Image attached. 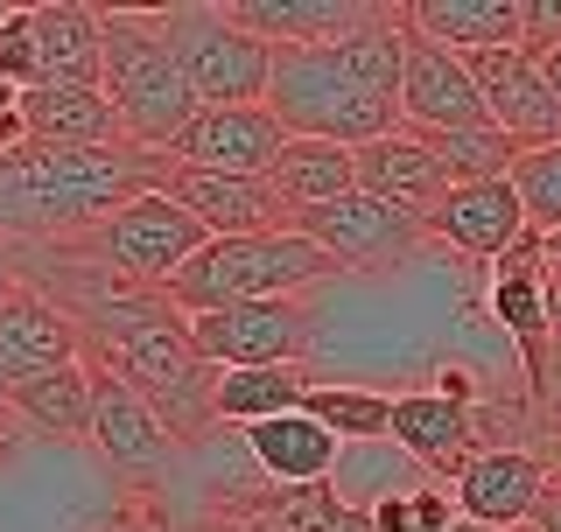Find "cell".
<instances>
[{"label":"cell","mask_w":561,"mask_h":532,"mask_svg":"<svg viewBox=\"0 0 561 532\" xmlns=\"http://www.w3.org/2000/svg\"><path fill=\"white\" fill-rule=\"evenodd\" d=\"M400 70H408V22L400 8L379 28L351 35L330 49H274L267 113L295 140H337V148H373L400 134Z\"/></svg>","instance_id":"6da1fadb"},{"label":"cell","mask_w":561,"mask_h":532,"mask_svg":"<svg viewBox=\"0 0 561 532\" xmlns=\"http://www.w3.org/2000/svg\"><path fill=\"white\" fill-rule=\"evenodd\" d=\"M162 154L140 148H22L0 154V245H70L162 189Z\"/></svg>","instance_id":"7a4b0ae2"},{"label":"cell","mask_w":561,"mask_h":532,"mask_svg":"<svg viewBox=\"0 0 561 532\" xmlns=\"http://www.w3.org/2000/svg\"><path fill=\"white\" fill-rule=\"evenodd\" d=\"M99 35H105V84L99 92L113 99L127 148L169 162V148L204 113L190 78H183V63H175V49L162 43L154 14H119V8H99Z\"/></svg>","instance_id":"3957f363"},{"label":"cell","mask_w":561,"mask_h":532,"mask_svg":"<svg viewBox=\"0 0 561 532\" xmlns=\"http://www.w3.org/2000/svg\"><path fill=\"white\" fill-rule=\"evenodd\" d=\"M344 266L302 232H267V239H210L183 274L169 280V301L183 315H218L239 301H288L316 288V280H337Z\"/></svg>","instance_id":"277c9868"},{"label":"cell","mask_w":561,"mask_h":532,"mask_svg":"<svg viewBox=\"0 0 561 532\" xmlns=\"http://www.w3.org/2000/svg\"><path fill=\"white\" fill-rule=\"evenodd\" d=\"M154 28L175 49V63H183L204 113H218V105H267L274 49L260 35H245L225 8H162Z\"/></svg>","instance_id":"5b68a950"},{"label":"cell","mask_w":561,"mask_h":532,"mask_svg":"<svg viewBox=\"0 0 561 532\" xmlns=\"http://www.w3.org/2000/svg\"><path fill=\"white\" fill-rule=\"evenodd\" d=\"M204 245H210L204 224L190 218L183 204H169L162 189H148V197H134L119 218H105L99 232L70 239V253L105 266L113 280H134V288H169Z\"/></svg>","instance_id":"8992f818"},{"label":"cell","mask_w":561,"mask_h":532,"mask_svg":"<svg viewBox=\"0 0 561 532\" xmlns=\"http://www.w3.org/2000/svg\"><path fill=\"white\" fill-rule=\"evenodd\" d=\"M288 232L316 239L344 274L351 266H400L428 245V224L408 218V210H393V204H379V197H365V189H351V197L323 204V210H295Z\"/></svg>","instance_id":"52a82bcc"},{"label":"cell","mask_w":561,"mask_h":532,"mask_svg":"<svg viewBox=\"0 0 561 532\" xmlns=\"http://www.w3.org/2000/svg\"><path fill=\"white\" fill-rule=\"evenodd\" d=\"M197 350L210 371H267V365H309V309L302 301H239L218 315H190Z\"/></svg>","instance_id":"ba28073f"},{"label":"cell","mask_w":561,"mask_h":532,"mask_svg":"<svg viewBox=\"0 0 561 532\" xmlns=\"http://www.w3.org/2000/svg\"><path fill=\"white\" fill-rule=\"evenodd\" d=\"M400 127L421 140H456V134H491L484 92L463 57L421 43L408 28V70H400Z\"/></svg>","instance_id":"9c48e42d"},{"label":"cell","mask_w":561,"mask_h":532,"mask_svg":"<svg viewBox=\"0 0 561 532\" xmlns=\"http://www.w3.org/2000/svg\"><path fill=\"white\" fill-rule=\"evenodd\" d=\"M491 323L505 329V344L519 350V393H534V379L554 358V309H548V253L540 239L513 245L499 266H491V288H484Z\"/></svg>","instance_id":"30bf717a"},{"label":"cell","mask_w":561,"mask_h":532,"mask_svg":"<svg viewBox=\"0 0 561 532\" xmlns=\"http://www.w3.org/2000/svg\"><path fill=\"white\" fill-rule=\"evenodd\" d=\"M162 197L183 204L210 239H267L288 232V204L267 175H218V169H162Z\"/></svg>","instance_id":"8fae6325"},{"label":"cell","mask_w":561,"mask_h":532,"mask_svg":"<svg viewBox=\"0 0 561 532\" xmlns=\"http://www.w3.org/2000/svg\"><path fill=\"white\" fill-rule=\"evenodd\" d=\"M84 371H92V449H99L119 476H134V484H154V476L175 463L169 428L148 414V400H140L113 365L84 358Z\"/></svg>","instance_id":"7c38bea8"},{"label":"cell","mask_w":561,"mask_h":532,"mask_svg":"<svg viewBox=\"0 0 561 532\" xmlns=\"http://www.w3.org/2000/svg\"><path fill=\"white\" fill-rule=\"evenodd\" d=\"M463 63H470V78H478V92H484L491 127L513 140L519 154L561 140V99L548 92V78H540V63L526 57V49H478V57H463Z\"/></svg>","instance_id":"4fadbf2b"},{"label":"cell","mask_w":561,"mask_h":532,"mask_svg":"<svg viewBox=\"0 0 561 532\" xmlns=\"http://www.w3.org/2000/svg\"><path fill=\"white\" fill-rule=\"evenodd\" d=\"M456 511H463L470 525H491V532H526L534 525L540 498H548V463H540L534 449H478L456 476Z\"/></svg>","instance_id":"5bb4252c"},{"label":"cell","mask_w":561,"mask_h":532,"mask_svg":"<svg viewBox=\"0 0 561 532\" xmlns=\"http://www.w3.org/2000/svg\"><path fill=\"white\" fill-rule=\"evenodd\" d=\"M526 210H519V189L513 175H491V183H456L428 218V245H449L463 259H484L499 266L513 245H526Z\"/></svg>","instance_id":"9a60e30c"},{"label":"cell","mask_w":561,"mask_h":532,"mask_svg":"<svg viewBox=\"0 0 561 532\" xmlns=\"http://www.w3.org/2000/svg\"><path fill=\"white\" fill-rule=\"evenodd\" d=\"M280 148H288V127L267 105H218V113L190 119V134L169 148V162L175 169H218V175H267Z\"/></svg>","instance_id":"2e32d148"},{"label":"cell","mask_w":561,"mask_h":532,"mask_svg":"<svg viewBox=\"0 0 561 532\" xmlns=\"http://www.w3.org/2000/svg\"><path fill=\"white\" fill-rule=\"evenodd\" d=\"M225 14L245 35H260L267 49H330V43L379 28L393 8L386 0H232Z\"/></svg>","instance_id":"e0dca14e"},{"label":"cell","mask_w":561,"mask_h":532,"mask_svg":"<svg viewBox=\"0 0 561 532\" xmlns=\"http://www.w3.org/2000/svg\"><path fill=\"white\" fill-rule=\"evenodd\" d=\"M358 189L428 224V218H435V204H443L449 189H456V175L443 169V154H435L428 140H414L408 127H400V134L373 140V148H358Z\"/></svg>","instance_id":"ac0fdd59"},{"label":"cell","mask_w":561,"mask_h":532,"mask_svg":"<svg viewBox=\"0 0 561 532\" xmlns=\"http://www.w3.org/2000/svg\"><path fill=\"white\" fill-rule=\"evenodd\" d=\"M78 358H84L78 329H70L43 294L22 288L8 309H0V406L22 393L28 379H43V371H64V365H78Z\"/></svg>","instance_id":"d6986e66"},{"label":"cell","mask_w":561,"mask_h":532,"mask_svg":"<svg viewBox=\"0 0 561 532\" xmlns=\"http://www.w3.org/2000/svg\"><path fill=\"white\" fill-rule=\"evenodd\" d=\"M393 449L408 455L414 470L428 476H463V463L484 449L478 441V420H470V406H456L443 393H400L393 400Z\"/></svg>","instance_id":"ffe728a7"},{"label":"cell","mask_w":561,"mask_h":532,"mask_svg":"<svg viewBox=\"0 0 561 532\" xmlns=\"http://www.w3.org/2000/svg\"><path fill=\"white\" fill-rule=\"evenodd\" d=\"M245 463L267 476L274 490H295V484H330L344 463V441L323 428L316 414H280V420H260V428H245Z\"/></svg>","instance_id":"44dd1931"},{"label":"cell","mask_w":561,"mask_h":532,"mask_svg":"<svg viewBox=\"0 0 561 532\" xmlns=\"http://www.w3.org/2000/svg\"><path fill=\"white\" fill-rule=\"evenodd\" d=\"M400 22H408L421 43L449 49V57L519 49V0H408Z\"/></svg>","instance_id":"7402d4cb"},{"label":"cell","mask_w":561,"mask_h":532,"mask_svg":"<svg viewBox=\"0 0 561 532\" xmlns=\"http://www.w3.org/2000/svg\"><path fill=\"white\" fill-rule=\"evenodd\" d=\"M22 134L43 140V148H127L113 99L78 92V84H35V92H22Z\"/></svg>","instance_id":"603a6c76"},{"label":"cell","mask_w":561,"mask_h":532,"mask_svg":"<svg viewBox=\"0 0 561 532\" xmlns=\"http://www.w3.org/2000/svg\"><path fill=\"white\" fill-rule=\"evenodd\" d=\"M35 14V57H43V84H78L99 92L105 84V35H99V8L84 0H49Z\"/></svg>","instance_id":"cb8c5ba5"},{"label":"cell","mask_w":561,"mask_h":532,"mask_svg":"<svg viewBox=\"0 0 561 532\" xmlns=\"http://www.w3.org/2000/svg\"><path fill=\"white\" fill-rule=\"evenodd\" d=\"M267 183H274V197L288 204V218L295 210H323V204H337V197L358 189V154L337 148V140H295L288 134V148L274 154Z\"/></svg>","instance_id":"d4e9b609"},{"label":"cell","mask_w":561,"mask_h":532,"mask_svg":"<svg viewBox=\"0 0 561 532\" xmlns=\"http://www.w3.org/2000/svg\"><path fill=\"white\" fill-rule=\"evenodd\" d=\"M8 414L22 420V428L49 435V441H92V371H84V358L28 379L22 393L8 400Z\"/></svg>","instance_id":"484cf974"},{"label":"cell","mask_w":561,"mask_h":532,"mask_svg":"<svg viewBox=\"0 0 561 532\" xmlns=\"http://www.w3.org/2000/svg\"><path fill=\"white\" fill-rule=\"evenodd\" d=\"M309 400V365H267V371H218V428H260Z\"/></svg>","instance_id":"4316f807"},{"label":"cell","mask_w":561,"mask_h":532,"mask_svg":"<svg viewBox=\"0 0 561 532\" xmlns=\"http://www.w3.org/2000/svg\"><path fill=\"white\" fill-rule=\"evenodd\" d=\"M302 414H316L344 449H373L393 435V393H365V385H309Z\"/></svg>","instance_id":"83f0119b"},{"label":"cell","mask_w":561,"mask_h":532,"mask_svg":"<svg viewBox=\"0 0 561 532\" xmlns=\"http://www.w3.org/2000/svg\"><path fill=\"white\" fill-rule=\"evenodd\" d=\"M245 519H267L274 532H337L351 519V498L337 490V476H330V484H295V490H274L267 484Z\"/></svg>","instance_id":"f1b7e54d"},{"label":"cell","mask_w":561,"mask_h":532,"mask_svg":"<svg viewBox=\"0 0 561 532\" xmlns=\"http://www.w3.org/2000/svg\"><path fill=\"white\" fill-rule=\"evenodd\" d=\"M513 189H519V210H526V232L554 239L561 232V140H554V148L519 154V162H513Z\"/></svg>","instance_id":"f546056e"},{"label":"cell","mask_w":561,"mask_h":532,"mask_svg":"<svg viewBox=\"0 0 561 532\" xmlns=\"http://www.w3.org/2000/svg\"><path fill=\"white\" fill-rule=\"evenodd\" d=\"M0 78H8L14 92H35V84H43V57H35V14H28V8L0 14Z\"/></svg>","instance_id":"4dcf8cb0"},{"label":"cell","mask_w":561,"mask_h":532,"mask_svg":"<svg viewBox=\"0 0 561 532\" xmlns=\"http://www.w3.org/2000/svg\"><path fill=\"white\" fill-rule=\"evenodd\" d=\"M526 400H534V455L548 463V455L561 449V358H548V371L534 379V393H526Z\"/></svg>","instance_id":"1f68e13d"},{"label":"cell","mask_w":561,"mask_h":532,"mask_svg":"<svg viewBox=\"0 0 561 532\" xmlns=\"http://www.w3.org/2000/svg\"><path fill=\"white\" fill-rule=\"evenodd\" d=\"M519 49L534 63L561 49V0H519Z\"/></svg>","instance_id":"d6a6232c"},{"label":"cell","mask_w":561,"mask_h":532,"mask_svg":"<svg viewBox=\"0 0 561 532\" xmlns=\"http://www.w3.org/2000/svg\"><path fill=\"white\" fill-rule=\"evenodd\" d=\"M408 505H414V532H449V525H463V511H456V490H443V484L408 490Z\"/></svg>","instance_id":"836d02e7"},{"label":"cell","mask_w":561,"mask_h":532,"mask_svg":"<svg viewBox=\"0 0 561 532\" xmlns=\"http://www.w3.org/2000/svg\"><path fill=\"white\" fill-rule=\"evenodd\" d=\"M22 92H14V84L8 78H0V154H8V148H22Z\"/></svg>","instance_id":"e575fe53"},{"label":"cell","mask_w":561,"mask_h":532,"mask_svg":"<svg viewBox=\"0 0 561 532\" xmlns=\"http://www.w3.org/2000/svg\"><path fill=\"white\" fill-rule=\"evenodd\" d=\"M22 294V274H14V259H8V245H0V309Z\"/></svg>","instance_id":"d590c367"},{"label":"cell","mask_w":561,"mask_h":532,"mask_svg":"<svg viewBox=\"0 0 561 532\" xmlns=\"http://www.w3.org/2000/svg\"><path fill=\"white\" fill-rule=\"evenodd\" d=\"M548 309H554V358H561V266H548Z\"/></svg>","instance_id":"8d00e7d4"},{"label":"cell","mask_w":561,"mask_h":532,"mask_svg":"<svg viewBox=\"0 0 561 532\" xmlns=\"http://www.w3.org/2000/svg\"><path fill=\"white\" fill-rule=\"evenodd\" d=\"M105 532H175V525L169 519H140V511H134V519H113Z\"/></svg>","instance_id":"74e56055"},{"label":"cell","mask_w":561,"mask_h":532,"mask_svg":"<svg viewBox=\"0 0 561 532\" xmlns=\"http://www.w3.org/2000/svg\"><path fill=\"white\" fill-rule=\"evenodd\" d=\"M540 78H548V92L561 99V49H554V57H540Z\"/></svg>","instance_id":"f35d334b"},{"label":"cell","mask_w":561,"mask_h":532,"mask_svg":"<svg viewBox=\"0 0 561 532\" xmlns=\"http://www.w3.org/2000/svg\"><path fill=\"white\" fill-rule=\"evenodd\" d=\"M337 532H373V519H365V511H358V505H351V519H344Z\"/></svg>","instance_id":"ab89813d"},{"label":"cell","mask_w":561,"mask_h":532,"mask_svg":"<svg viewBox=\"0 0 561 532\" xmlns=\"http://www.w3.org/2000/svg\"><path fill=\"white\" fill-rule=\"evenodd\" d=\"M225 532H274V525H267V519H232Z\"/></svg>","instance_id":"60d3db41"},{"label":"cell","mask_w":561,"mask_h":532,"mask_svg":"<svg viewBox=\"0 0 561 532\" xmlns=\"http://www.w3.org/2000/svg\"><path fill=\"white\" fill-rule=\"evenodd\" d=\"M540 253H548V266H561V232H554V239H540Z\"/></svg>","instance_id":"b9f144b4"},{"label":"cell","mask_w":561,"mask_h":532,"mask_svg":"<svg viewBox=\"0 0 561 532\" xmlns=\"http://www.w3.org/2000/svg\"><path fill=\"white\" fill-rule=\"evenodd\" d=\"M449 532H491V525H470V519H463V525H449ZM526 532H534V525H526Z\"/></svg>","instance_id":"7bdbcfd3"},{"label":"cell","mask_w":561,"mask_h":532,"mask_svg":"<svg viewBox=\"0 0 561 532\" xmlns=\"http://www.w3.org/2000/svg\"><path fill=\"white\" fill-rule=\"evenodd\" d=\"M548 476H554V490H561V463H554V470H548Z\"/></svg>","instance_id":"ee69618b"}]
</instances>
